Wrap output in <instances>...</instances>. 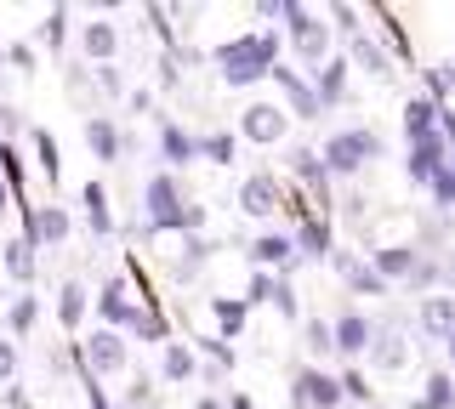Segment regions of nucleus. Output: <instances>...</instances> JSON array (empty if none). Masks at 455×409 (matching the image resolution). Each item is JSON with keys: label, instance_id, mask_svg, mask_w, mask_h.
<instances>
[{"label": "nucleus", "instance_id": "nucleus-1", "mask_svg": "<svg viewBox=\"0 0 455 409\" xmlns=\"http://www.w3.org/2000/svg\"><path fill=\"white\" fill-rule=\"evenodd\" d=\"M284 51V35L279 29H245L222 46H211V63H217V80L228 91H251L256 80H267V68L279 63Z\"/></svg>", "mask_w": 455, "mask_h": 409}, {"label": "nucleus", "instance_id": "nucleus-2", "mask_svg": "<svg viewBox=\"0 0 455 409\" xmlns=\"http://www.w3.org/2000/svg\"><path fill=\"white\" fill-rule=\"evenodd\" d=\"M211 222L205 205L188 200V188H182L177 171H154L142 182V233H199Z\"/></svg>", "mask_w": 455, "mask_h": 409}, {"label": "nucleus", "instance_id": "nucleus-3", "mask_svg": "<svg viewBox=\"0 0 455 409\" xmlns=\"http://www.w3.org/2000/svg\"><path fill=\"white\" fill-rule=\"evenodd\" d=\"M279 23H284V46H291V58L302 75H313L319 63H331L336 58V35H331V23H324V12H313L302 6V0H284V12H279Z\"/></svg>", "mask_w": 455, "mask_h": 409}, {"label": "nucleus", "instance_id": "nucleus-4", "mask_svg": "<svg viewBox=\"0 0 455 409\" xmlns=\"http://www.w3.org/2000/svg\"><path fill=\"white\" fill-rule=\"evenodd\" d=\"M319 160H324V177L331 182H353L370 171V160H381V137L370 125H341L319 143Z\"/></svg>", "mask_w": 455, "mask_h": 409}, {"label": "nucleus", "instance_id": "nucleus-5", "mask_svg": "<svg viewBox=\"0 0 455 409\" xmlns=\"http://www.w3.org/2000/svg\"><path fill=\"white\" fill-rule=\"evenodd\" d=\"M75 370L85 381H97V387H103V381H120L125 370H132V342L97 324V330H85L75 342Z\"/></svg>", "mask_w": 455, "mask_h": 409}, {"label": "nucleus", "instance_id": "nucleus-6", "mask_svg": "<svg viewBox=\"0 0 455 409\" xmlns=\"http://www.w3.org/2000/svg\"><path fill=\"white\" fill-rule=\"evenodd\" d=\"M234 137L251 148H284L291 143V114H284L279 97H251L234 120Z\"/></svg>", "mask_w": 455, "mask_h": 409}, {"label": "nucleus", "instance_id": "nucleus-7", "mask_svg": "<svg viewBox=\"0 0 455 409\" xmlns=\"http://www.w3.org/2000/svg\"><path fill=\"white\" fill-rule=\"evenodd\" d=\"M410 335L398 330V324H376V335H370V352L359 358V370L376 381V387H387V381H398V375H410Z\"/></svg>", "mask_w": 455, "mask_h": 409}, {"label": "nucleus", "instance_id": "nucleus-8", "mask_svg": "<svg viewBox=\"0 0 455 409\" xmlns=\"http://www.w3.org/2000/svg\"><path fill=\"white\" fill-rule=\"evenodd\" d=\"M92 313H97V324H103V330H114V335H125V342H132L137 324L148 319V307L132 302V290H125V279H120V273H108V279H103V290L92 295Z\"/></svg>", "mask_w": 455, "mask_h": 409}, {"label": "nucleus", "instance_id": "nucleus-9", "mask_svg": "<svg viewBox=\"0 0 455 409\" xmlns=\"http://www.w3.org/2000/svg\"><path fill=\"white\" fill-rule=\"evenodd\" d=\"M75 51H80L85 68H108L114 58H120V23H114L108 12H92V18H80Z\"/></svg>", "mask_w": 455, "mask_h": 409}, {"label": "nucleus", "instance_id": "nucleus-10", "mask_svg": "<svg viewBox=\"0 0 455 409\" xmlns=\"http://www.w3.org/2000/svg\"><path fill=\"white\" fill-rule=\"evenodd\" d=\"M421 239H381V245H370L364 250V262L370 267H376V279H381V285H410V273H416V262H421Z\"/></svg>", "mask_w": 455, "mask_h": 409}, {"label": "nucleus", "instance_id": "nucleus-11", "mask_svg": "<svg viewBox=\"0 0 455 409\" xmlns=\"http://www.w3.org/2000/svg\"><path fill=\"white\" fill-rule=\"evenodd\" d=\"M279 200H284V182L274 171H251L245 182L234 188V210L245 222H267V216H279Z\"/></svg>", "mask_w": 455, "mask_h": 409}, {"label": "nucleus", "instance_id": "nucleus-12", "mask_svg": "<svg viewBox=\"0 0 455 409\" xmlns=\"http://www.w3.org/2000/svg\"><path fill=\"white\" fill-rule=\"evenodd\" d=\"M68 233H75V210H68L63 200H52V205H35L23 216V239L35 250H57V245H68Z\"/></svg>", "mask_w": 455, "mask_h": 409}, {"label": "nucleus", "instance_id": "nucleus-13", "mask_svg": "<svg viewBox=\"0 0 455 409\" xmlns=\"http://www.w3.org/2000/svg\"><path fill=\"white\" fill-rule=\"evenodd\" d=\"M267 80H274V86L284 91L279 97V103H284V114H291V120H324V108H319V97H313V86H307V75H302V68H296V63H274V68H267Z\"/></svg>", "mask_w": 455, "mask_h": 409}, {"label": "nucleus", "instance_id": "nucleus-14", "mask_svg": "<svg viewBox=\"0 0 455 409\" xmlns=\"http://www.w3.org/2000/svg\"><path fill=\"white\" fill-rule=\"evenodd\" d=\"M291 409H341V387L319 364H296L291 375Z\"/></svg>", "mask_w": 455, "mask_h": 409}, {"label": "nucleus", "instance_id": "nucleus-15", "mask_svg": "<svg viewBox=\"0 0 455 409\" xmlns=\"http://www.w3.org/2000/svg\"><path fill=\"white\" fill-rule=\"evenodd\" d=\"M370 335H376V319L359 313V307H347V313L331 319V347H336L341 364H359L364 352H370Z\"/></svg>", "mask_w": 455, "mask_h": 409}, {"label": "nucleus", "instance_id": "nucleus-16", "mask_svg": "<svg viewBox=\"0 0 455 409\" xmlns=\"http://www.w3.org/2000/svg\"><path fill=\"white\" fill-rule=\"evenodd\" d=\"M284 165H291L296 188H302L313 205H331V177H324V160H319V148H307V143L284 148Z\"/></svg>", "mask_w": 455, "mask_h": 409}, {"label": "nucleus", "instance_id": "nucleus-17", "mask_svg": "<svg viewBox=\"0 0 455 409\" xmlns=\"http://www.w3.org/2000/svg\"><path fill=\"white\" fill-rule=\"evenodd\" d=\"M307 86H313V97H319L324 114H331V108H341V103H353V68H347V58L336 51L331 63H319V68L307 75Z\"/></svg>", "mask_w": 455, "mask_h": 409}, {"label": "nucleus", "instance_id": "nucleus-18", "mask_svg": "<svg viewBox=\"0 0 455 409\" xmlns=\"http://www.w3.org/2000/svg\"><path fill=\"white\" fill-rule=\"evenodd\" d=\"M296 262V245H291V228H274V233H256L245 245V267L251 273H284Z\"/></svg>", "mask_w": 455, "mask_h": 409}, {"label": "nucleus", "instance_id": "nucleus-19", "mask_svg": "<svg viewBox=\"0 0 455 409\" xmlns=\"http://www.w3.org/2000/svg\"><path fill=\"white\" fill-rule=\"evenodd\" d=\"M455 160V153L444 148V137H421V143H410V153H404V177H410V188H433V177L444 171V165Z\"/></svg>", "mask_w": 455, "mask_h": 409}, {"label": "nucleus", "instance_id": "nucleus-20", "mask_svg": "<svg viewBox=\"0 0 455 409\" xmlns=\"http://www.w3.org/2000/svg\"><path fill=\"white\" fill-rule=\"evenodd\" d=\"M80 137H85V148H92V160H97V165H114L125 148H132V137L120 131V120H114V114H85Z\"/></svg>", "mask_w": 455, "mask_h": 409}, {"label": "nucleus", "instance_id": "nucleus-21", "mask_svg": "<svg viewBox=\"0 0 455 409\" xmlns=\"http://www.w3.org/2000/svg\"><path fill=\"white\" fill-rule=\"evenodd\" d=\"M341 58H347V68H359V75H370V80H393L398 75V63H393V51L381 46L376 35H353L347 46H341Z\"/></svg>", "mask_w": 455, "mask_h": 409}, {"label": "nucleus", "instance_id": "nucleus-22", "mask_svg": "<svg viewBox=\"0 0 455 409\" xmlns=\"http://www.w3.org/2000/svg\"><path fill=\"white\" fill-rule=\"evenodd\" d=\"M154 370H160V387H188V381H199L194 342H177V335H171L165 347H154Z\"/></svg>", "mask_w": 455, "mask_h": 409}, {"label": "nucleus", "instance_id": "nucleus-23", "mask_svg": "<svg viewBox=\"0 0 455 409\" xmlns=\"http://www.w3.org/2000/svg\"><path fill=\"white\" fill-rule=\"evenodd\" d=\"M331 273L341 279L347 295H387V285L376 279V267H370L359 250H331Z\"/></svg>", "mask_w": 455, "mask_h": 409}, {"label": "nucleus", "instance_id": "nucleus-24", "mask_svg": "<svg viewBox=\"0 0 455 409\" xmlns=\"http://www.w3.org/2000/svg\"><path fill=\"white\" fill-rule=\"evenodd\" d=\"M416 330L427 342H450L455 335V290H433L416 302Z\"/></svg>", "mask_w": 455, "mask_h": 409}, {"label": "nucleus", "instance_id": "nucleus-25", "mask_svg": "<svg viewBox=\"0 0 455 409\" xmlns=\"http://www.w3.org/2000/svg\"><path fill=\"white\" fill-rule=\"evenodd\" d=\"M0 273H6V279H12L18 290H35V273H40V250L28 245L23 233L0 239Z\"/></svg>", "mask_w": 455, "mask_h": 409}, {"label": "nucleus", "instance_id": "nucleus-26", "mask_svg": "<svg viewBox=\"0 0 455 409\" xmlns=\"http://www.w3.org/2000/svg\"><path fill=\"white\" fill-rule=\"evenodd\" d=\"M160 160H165V171H177V177H182V165L199 160V137L182 120H160Z\"/></svg>", "mask_w": 455, "mask_h": 409}, {"label": "nucleus", "instance_id": "nucleus-27", "mask_svg": "<svg viewBox=\"0 0 455 409\" xmlns=\"http://www.w3.org/2000/svg\"><path fill=\"white\" fill-rule=\"evenodd\" d=\"M291 245H296V262H331V216H307L291 228Z\"/></svg>", "mask_w": 455, "mask_h": 409}, {"label": "nucleus", "instance_id": "nucleus-28", "mask_svg": "<svg viewBox=\"0 0 455 409\" xmlns=\"http://www.w3.org/2000/svg\"><path fill=\"white\" fill-rule=\"evenodd\" d=\"M0 324H6V330H0L6 342H28V330L40 324V295L35 290H18L6 302V313H0Z\"/></svg>", "mask_w": 455, "mask_h": 409}, {"label": "nucleus", "instance_id": "nucleus-29", "mask_svg": "<svg viewBox=\"0 0 455 409\" xmlns=\"http://www.w3.org/2000/svg\"><path fill=\"white\" fill-rule=\"evenodd\" d=\"M205 313L217 319V342H239V335H245L251 307L239 302V295H205Z\"/></svg>", "mask_w": 455, "mask_h": 409}, {"label": "nucleus", "instance_id": "nucleus-30", "mask_svg": "<svg viewBox=\"0 0 455 409\" xmlns=\"http://www.w3.org/2000/svg\"><path fill=\"white\" fill-rule=\"evenodd\" d=\"M52 313H57V324H63V330H80L85 313H92V290H85L80 279H63V285H57Z\"/></svg>", "mask_w": 455, "mask_h": 409}, {"label": "nucleus", "instance_id": "nucleus-31", "mask_svg": "<svg viewBox=\"0 0 455 409\" xmlns=\"http://www.w3.org/2000/svg\"><path fill=\"white\" fill-rule=\"evenodd\" d=\"M80 210H85V228H92L97 239H114V205H108L103 182H85L80 188Z\"/></svg>", "mask_w": 455, "mask_h": 409}, {"label": "nucleus", "instance_id": "nucleus-32", "mask_svg": "<svg viewBox=\"0 0 455 409\" xmlns=\"http://www.w3.org/2000/svg\"><path fill=\"white\" fill-rule=\"evenodd\" d=\"M336 387H341V409H376V381H370L359 364H341Z\"/></svg>", "mask_w": 455, "mask_h": 409}, {"label": "nucleus", "instance_id": "nucleus-33", "mask_svg": "<svg viewBox=\"0 0 455 409\" xmlns=\"http://www.w3.org/2000/svg\"><path fill=\"white\" fill-rule=\"evenodd\" d=\"M438 114H444V108H438L433 103V97H410V103H404V143H421V137H433L438 131Z\"/></svg>", "mask_w": 455, "mask_h": 409}, {"label": "nucleus", "instance_id": "nucleus-34", "mask_svg": "<svg viewBox=\"0 0 455 409\" xmlns=\"http://www.w3.org/2000/svg\"><path fill=\"white\" fill-rule=\"evenodd\" d=\"M416 409H455V375L450 370H427L421 392H416Z\"/></svg>", "mask_w": 455, "mask_h": 409}, {"label": "nucleus", "instance_id": "nucleus-35", "mask_svg": "<svg viewBox=\"0 0 455 409\" xmlns=\"http://www.w3.org/2000/svg\"><path fill=\"white\" fill-rule=\"evenodd\" d=\"M302 352H307V364H319V370H324V358H336V347H331V319H319V313L302 319Z\"/></svg>", "mask_w": 455, "mask_h": 409}, {"label": "nucleus", "instance_id": "nucleus-36", "mask_svg": "<svg viewBox=\"0 0 455 409\" xmlns=\"http://www.w3.org/2000/svg\"><path fill=\"white\" fill-rule=\"evenodd\" d=\"M63 91L75 97V103L85 108V114H103V108H97V80H92V68H85V63L63 68Z\"/></svg>", "mask_w": 455, "mask_h": 409}, {"label": "nucleus", "instance_id": "nucleus-37", "mask_svg": "<svg viewBox=\"0 0 455 409\" xmlns=\"http://www.w3.org/2000/svg\"><path fill=\"white\" fill-rule=\"evenodd\" d=\"M199 160L205 165H234L239 160V137L234 131H199Z\"/></svg>", "mask_w": 455, "mask_h": 409}, {"label": "nucleus", "instance_id": "nucleus-38", "mask_svg": "<svg viewBox=\"0 0 455 409\" xmlns=\"http://www.w3.org/2000/svg\"><path fill=\"white\" fill-rule=\"evenodd\" d=\"M199 370H205V364H211V381H222L228 370H234V347H228V342H217V335H199Z\"/></svg>", "mask_w": 455, "mask_h": 409}, {"label": "nucleus", "instance_id": "nucleus-39", "mask_svg": "<svg viewBox=\"0 0 455 409\" xmlns=\"http://www.w3.org/2000/svg\"><path fill=\"white\" fill-rule=\"evenodd\" d=\"M28 148H35V160H40V171H46L52 182L63 177V160H57V137L46 131V125H28Z\"/></svg>", "mask_w": 455, "mask_h": 409}, {"label": "nucleus", "instance_id": "nucleus-40", "mask_svg": "<svg viewBox=\"0 0 455 409\" xmlns=\"http://www.w3.org/2000/svg\"><path fill=\"white\" fill-rule=\"evenodd\" d=\"M114 409H160V392H154V375H148V370H137V375H132V387L120 392V404H114Z\"/></svg>", "mask_w": 455, "mask_h": 409}, {"label": "nucleus", "instance_id": "nucleus-41", "mask_svg": "<svg viewBox=\"0 0 455 409\" xmlns=\"http://www.w3.org/2000/svg\"><path fill=\"white\" fill-rule=\"evenodd\" d=\"M370 193H359V188H347L341 193V228H353V233H370Z\"/></svg>", "mask_w": 455, "mask_h": 409}, {"label": "nucleus", "instance_id": "nucleus-42", "mask_svg": "<svg viewBox=\"0 0 455 409\" xmlns=\"http://www.w3.org/2000/svg\"><path fill=\"white\" fill-rule=\"evenodd\" d=\"M0 58H6V75H23V80H35V68H40V58H35V46H28V40H6V46H0Z\"/></svg>", "mask_w": 455, "mask_h": 409}, {"label": "nucleus", "instance_id": "nucleus-43", "mask_svg": "<svg viewBox=\"0 0 455 409\" xmlns=\"http://www.w3.org/2000/svg\"><path fill=\"white\" fill-rule=\"evenodd\" d=\"M324 23H331V35H341V40H353V35H364V6H336L324 12Z\"/></svg>", "mask_w": 455, "mask_h": 409}, {"label": "nucleus", "instance_id": "nucleus-44", "mask_svg": "<svg viewBox=\"0 0 455 409\" xmlns=\"http://www.w3.org/2000/svg\"><path fill=\"white\" fill-rule=\"evenodd\" d=\"M63 40H68V6H52L46 23H40V46H46V51H63Z\"/></svg>", "mask_w": 455, "mask_h": 409}, {"label": "nucleus", "instance_id": "nucleus-45", "mask_svg": "<svg viewBox=\"0 0 455 409\" xmlns=\"http://www.w3.org/2000/svg\"><path fill=\"white\" fill-rule=\"evenodd\" d=\"M427 193H433V205H438V210H455V160L433 177V188H427Z\"/></svg>", "mask_w": 455, "mask_h": 409}, {"label": "nucleus", "instance_id": "nucleus-46", "mask_svg": "<svg viewBox=\"0 0 455 409\" xmlns=\"http://www.w3.org/2000/svg\"><path fill=\"white\" fill-rule=\"evenodd\" d=\"M18 370H23L18 342H6V335H0V387H12V381H18Z\"/></svg>", "mask_w": 455, "mask_h": 409}, {"label": "nucleus", "instance_id": "nucleus-47", "mask_svg": "<svg viewBox=\"0 0 455 409\" xmlns=\"http://www.w3.org/2000/svg\"><path fill=\"white\" fill-rule=\"evenodd\" d=\"M267 307H274L284 324H296V285H291L284 273H279V290H274V302H267Z\"/></svg>", "mask_w": 455, "mask_h": 409}, {"label": "nucleus", "instance_id": "nucleus-48", "mask_svg": "<svg viewBox=\"0 0 455 409\" xmlns=\"http://www.w3.org/2000/svg\"><path fill=\"white\" fill-rule=\"evenodd\" d=\"M433 80L444 86V103H450V97H455V58H438L433 63Z\"/></svg>", "mask_w": 455, "mask_h": 409}, {"label": "nucleus", "instance_id": "nucleus-49", "mask_svg": "<svg viewBox=\"0 0 455 409\" xmlns=\"http://www.w3.org/2000/svg\"><path fill=\"white\" fill-rule=\"evenodd\" d=\"M154 75H160V91H177V86H182V68H177V58H160V68H154Z\"/></svg>", "mask_w": 455, "mask_h": 409}, {"label": "nucleus", "instance_id": "nucleus-50", "mask_svg": "<svg viewBox=\"0 0 455 409\" xmlns=\"http://www.w3.org/2000/svg\"><path fill=\"white\" fill-rule=\"evenodd\" d=\"M438 137H444V148L455 153V108H444V114H438Z\"/></svg>", "mask_w": 455, "mask_h": 409}, {"label": "nucleus", "instance_id": "nucleus-51", "mask_svg": "<svg viewBox=\"0 0 455 409\" xmlns=\"http://www.w3.org/2000/svg\"><path fill=\"white\" fill-rule=\"evenodd\" d=\"M125 103H132V114H148L154 97H148V91H125Z\"/></svg>", "mask_w": 455, "mask_h": 409}, {"label": "nucleus", "instance_id": "nucleus-52", "mask_svg": "<svg viewBox=\"0 0 455 409\" xmlns=\"http://www.w3.org/2000/svg\"><path fill=\"white\" fill-rule=\"evenodd\" d=\"M222 404H228V409H256L251 392H222Z\"/></svg>", "mask_w": 455, "mask_h": 409}, {"label": "nucleus", "instance_id": "nucleus-53", "mask_svg": "<svg viewBox=\"0 0 455 409\" xmlns=\"http://www.w3.org/2000/svg\"><path fill=\"white\" fill-rule=\"evenodd\" d=\"M194 409H228V404H222V392H199Z\"/></svg>", "mask_w": 455, "mask_h": 409}, {"label": "nucleus", "instance_id": "nucleus-54", "mask_svg": "<svg viewBox=\"0 0 455 409\" xmlns=\"http://www.w3.org/2000/svg\"><path fill=\"white\" fill-rule=\"evenodd\" d=\"M444 347H450V358H455V335H450V342H444Z\"/></svg>", "mask_w": 455, "mask_h": 409}, {"label": "nucleus", "instance_id": "nucleus-55", "mask_svg": "<svg viewBox=\"0 0 455 409\" xmlns=\"http://www.w3.org/2000/svg\"><path fill=\"white\" fill-rule=\"evenodd\" d=\"M0 75H6V58H0Z\"/></svg>", "mask_w": 455, "mask_h": 409}]
</instances>
